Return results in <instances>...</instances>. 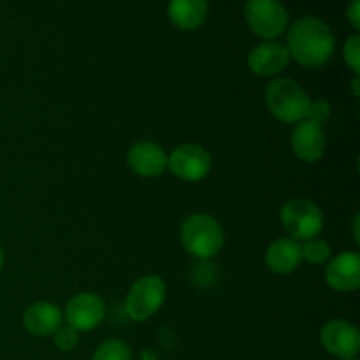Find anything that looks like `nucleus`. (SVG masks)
I'll return each mask as SVG.
<instances>
[{"label":"nucleus","mask_w":360,"mask_h":360,"mask_svg":"<svg viewBox=\"0 0 360 360\" xmlns=\"http://www.w3.org/2000/svg\"><path fill=\"white\" fill-rule=\"evenodd\" d=\"M302 259L308 260L309 264H326L330 260V246L323 239H309L301 245Z\"/></svg>","instance_id":"obj_18"},{"label":"nucleus","mask_w":360,"mask_h":360,"mask_svg":"<svg viewBox=\"0 0 360 360\" xmlns=\"http://www.w3.org/2000/svg\"><path fill=\"white\" fill-rule=\"evenodd\" d=\"M322 347L330 355L340 359H355L360 350V333L347 320H330L320 333Z\"/></svg>","instance_id":"obj_8"},{"label":"nucleus","mask_w":360,"mask_h":360,"mask_svg":"<svg viewBox=\"0 0 360 360\" xmlns=\"http://www.w3.org/2000/svg\"><path fill=\"white\" fill-rule=\"evenodd\" d=\"M165 301V283L155 274L139 278L130 287L125 301V311L136 322L151 319Z\"/></svg>","instance_id":"obj_6"},{"label":"nucleus","mask_w":360,"mask_h":360,"mask_svg":"<svg viewBox=\"0 0 360 360\" xmlns=\"http://www.w3.org/2000/svg\"><path fill=\"white\" fill-rule=\"evenodd\" d=\"M326 280L333 290L354 292L360 287V257L355 252H343L333 260L326 271Z\"/></svg>","instance_id":"obj_12"},{"label":"nucleus","mask_w":360,"mask_h":360,"mask_svg":"<svg viewBox=\"0 0 360 360\" xmlns=\"http://www.w3.org/2000/svg\"><path fill=\"white\" fill-rule=\"evenodd\" d=\"M302 260L301 243L292 238H280L271 243L266 252V262L276 274H288L299 267Z\"/></svg>","instance_id":"obj_15"},{"label":"nucleus","mask_w":360,"mask_h":360,"mask_svg":"<svg viewBox=\"0 0 360 360\" xmlns=\"http://www.w3.org/2000/svg\"><path fill=\"white\" fill-rule=\"evenodd\" d=\"M288 62H290V53L287 46L278 41L260 42L248 55V67L253 74L262 77L278 76L287 69Z\"/></svg>","instance_id":"obj_10"},{"label":"nucleus","mask_w":360,"mask_h":360,"mask_svg":"<svg viewBox=\"0 0 360 360\" xmlns=\"http://www.w3.org/2000/svg\"><path fill=\"white\" fill-rule=\"evenodd\" d=\"M266 104L274 118L288 125H297L306 120L311 98L294 79L276 77L266 86Z\"/></svg>","instance_id":"obj_2"},{"label":"nucleus","mask_w":360,"mask_h":360,"mask_svg":"<svg viewBox=\"0 0 360 360\" xmlns=\"http://www.w3.org/2000/svg\"><path fill=\"white\" fill-rule=\"evenodd\" d=\"M91 360H132V352L123 341L108 340L97 348Z\"/></svg>","instance_id":"obj_17"},{"label":"nucleus","mask_w":360,"mask_h":360,"mask_svg":"<svg viewBox=\"0 0 360 360\" xmlns=\"http://www.w3.org/2000/svg\"><path fill=\"white\" fill-rule=\"evenodd\" d=\"M167 169L183 181H199L211 171V157L199 144H183L167 157Z\"/></svg>","instance_id":"obj_7"},{"label":"nucleus","mask_w":360,"mask_h":360,"mask_svg":"<svg viewBox=\"0 0 360 360\" xmlns=\"http://www.w3.org/2000/svg\"><path fill=\"white\" fill-rule=\"evenodd\" d=\"M345 62L348 63L352 70L359 76L360 72V37L359 35H352L345 44Z\"/></svg>","instance_id":"obj_20"},{"label":"nucleus","mask_w":360,"mask_h":360,"mask_svg":"<svg viewBox=\"0 0 360 360\" xmlns=\"http://www.w3.org/2000/svg\"><path fill=\"white\" fill-rule=\"evenodd\" d=\"M129 165L136 174L143 178H153L167 169V155L157 143L141 141L130 148Z\"/></svg>","instance_id":"obj_13"},{"label":"nucleus","mask_w":360,"mask_h":360,"mask_svg":"<svg viewBox=\"0 0 360 360\" xmlns=\"http://www.w3.org/2000/svg\"><path fill=\"white\" fill-rule=\"evenodd\" d=\"M104 301L94 292H81L74 295L65 308L67 326L76 329L77 333L91 330L104 319Z\"/></svg>","instance_id":"obj_9"},{"label":"nucleus","mask_w":360,"mask_h":360,"mask_svg":"<svg viewBox=\"0 0 360 360\" xmlns=\"http://www.w3.org/2000/svg\"><path fill=\"white\" fill-rule=\"evenodd\" d=\"M169 18L181 30H195L207 18V0H171Z\"/></svg>","instance_id":"obj_16"},{"label":"nucleus","mask_w":360,"mask_h":360,"mask_svg":"<svg viewBox=\"0 0 360 360\" xmlns=\"http://www.w3.org/2000/svg\"><path fill=\"white\" fill-rule=\"evenodd\" d=\"M330 118V105L327 101H316L309 104L308 115H306V120L308 122L316 123V125L322 127L327 120Z\"/></svg>","instance_id":"obj_21"},{"label":"nucleus","mask_w":360,"mask_h":360,"mask_svg":"<svg viewBox=\"0 0 360 360\" xmlns=\"http://www.w3.org/2000/svg\"><path fill=\"white\" fill-rule=\"evenodd\" d=\"M292 151L299 160L306 162V164H313V162L320 160L326 151V134L323 129L316 123L302 120L295 125L294 132L290 137Z\"/></svg>","instance_id":"obj_11"},{"label":"nucleus","mask_w":360,"mask_h":360,"mask_svg":"<svg viewBox=\"0 0 360 360\" xmlns=\"http://www.w3.org/2000/svg\"><path fill=\"white\" fill-rule=\"evenodd\" d=\"M281 224L288 238L309 241L319 238L323 229V214L316 204L308 199H294L281 207Z\"/></svg>","instance_id":"obj_4"},{"label":"nucleus","mask_w":360,"mask_h":360,"mask_svg":"<svg viewBox=\"0 0 360 360\" xmlns=\"http://www.w3.org/2000/svg\"><path fill=\"white\" fill-rule=\"evenodd\" d=\"M63 313L51 302H34L23 313V326L34 336H51L62 327Z\"/></svg>","instance_id":"obj_14"},{"label":"nucleus","mask_w":360,"mask_h":360,"mask_svg":"<svg viewBox=\"0 0 360 360\" xmlns=\"http://www.w3.org/2000/svg\"><path fill=\"white\" fill-rule=\"evenodd\" d=\"M181 241L190 255L207 260L224 248L225 234L220 221L210 214H192L181 224Z\"/></svg>","instance_id":"obj_3"},{"label":"nucleus","mask_w":360,"mask_h":360,"mask_svg":"<svg viewBox=\"0 0 360 360\" xmlns=\"http://www.w3.org/2000/svg\"><path fill=\"white\" fill-rule=\"evenodd\" d=\"M287 49L302 67L319 69L334 55L333 30L319 18H301L288 30Z\"/></svg>","instance_id":"obj_1"},{"label":"nucleus","mask_w":360,"mask_h":360,"mask_svg":"<svg viewBox=\"0 0 360 360\" xmlns=\"http://www.w3.org/2000/svg\"><path fill=\"white\" fill-rule=\"evenodd\" d=\"M341 360H357V359H341Z\"/></svg>","instance_id":"obj_26"},{"label":"nucleus","mask_w":360,"mask_h":360,"mask_svg":"<svg viewBox=\"0 0 360 360\" xmlns=\"http://www.w3.org/2000/svg\"><path fill=\"white\" fill-rule=\"evenodd\" d=\"M53 336H55V347L60 352L74 350L77 347V343H79V333L76 329H72L70 326L60 327Z\"/></svg>","instance_id":"obj_19"},{"label":"nucleus","mask_w":360,"mask_h":360,"mask_svg":"<svg viewBox=\"0 0 360 360\" xmlns=\"http://www.w3.org/2000/svg\"><path fill=\"white\" fill-rule=\"evenodd\" d=\"M359 221H360V217L357 214L354 220V236H355V241L360 243V234H359Z\"/></svg>","instance_id":"obj_24"},{"label":"nucleus","mask_w":360,"mask_h":360,"mask_svg":"<svg viewBox=\"0 0 360 360\" xmlns=\"http://www.w3.org/2000/svg\"><path fill=\"white\" fill-rule=\"evenodd\" d=\"M359 83H360V77L357 76V74H355V77L354 79H352V90H354V95L355 97H359Z\"/></svg>","instance_id":"obj_23"},{"label":"nucleus","mask_w":360,"mask_h":360,"mask_svg":"<svg viewBox=\"0 0 360 360\" xmlns=\"http://www.w3.org/2000/svg\"><path fill=\"white\" fill-rule=\"evenodd\" d=\"M4 260H6V257H4V250H2V246H0V271H2V267H4Z\"/></svg>","instance_id":"obj_25"},{"label":"nucleus","mask_w":360,"mask_h":360,"mask_svg":"<svg viewBox=\"0 0 360 360\" xmlns=\"http://www.w3.org/2000/svg\"><path fill=\"white\" fill-rule=\"evenodd\" d=\"M347 16L350 20V23L354 25L355 30L360 28V0H352V4L347 9Z\"/></svg>","instance_id":"obj_22"},{"label":"nucleus","mask_w":360,"mask_h":360,"mask_svg":"<svg viewBox=\"0 0 360 360\" xmlns=\"http://www.w3.org/2000/svg\"><path fill=\"white\" fill-rule=\"evenodd\" d=\"M245 20L253 34L274 41L288 27V13L280 0H246Z\"/></svg>","instance_id":"obj_5"}]
</instances>
